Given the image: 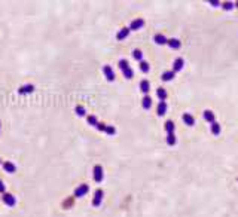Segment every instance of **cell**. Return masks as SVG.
<instances>
[{
    "label": "cell",
    "instance_id": "cell-1",
    "mask_svg": "<svg viewBox=\"0 0 238 217\" xmlns=\"http://www.w3.org/2000/svg\"><path fill=\"white\" fill-rule=\"evenodd\" d=\"M119 69L122 70V73H124V76L127 77V79H133L134 73H133V70H131L130 64L127 63L125 60H121V61H119Z\"/></svg>",
    "mask_w": 238,
    "mask_h": 217
},
{
    "label": "cell",
    "instance_id": "cell-2",
    "mask_svg": "<svg viewBox=\"0 0 238 217\" xmlns=\"http://www.w3.org/2000/svg\"><path fill=\"white\" fill-rule=\"evenodd\" d=\"M95 128L98 130V131H103V132H106V134H109V135H115V134H116V130H115V126L106 125V124H103V122H98Z\"/></svg>",
    "mask_w": 238,
    "mask_h": 217
},
{
    "label": "cell",
    "instance_id": "cell-3",
    "mask_svg": "<svg viewBox=\"0 0 238 217\" xmlns=\"http://www.w3.org/2000/svg\"><path fill=\"white\" fill-rule=\"evenodd\" d=\"M88 190H89V186H88V184H80V186H78L76 190H74V196H76V198L85 196V195L88 193Z\"/></svg>",
    "mask_w": 238,
    "mask_h": 217
},
{
    "label": "cell",
    "instance_id": "cell-4",
    "mask_svg": "<svg viewBox=\"0 0 238 217\" xmlns=\"http://www.w3.org/2000/svg\"><path fill=\"white\" fill-rule=\"evenodd\" d=\"M94 180H95V183L103 182V167L101 165L94 167Z\"/></svg>",
    "mask_w": 238,
    "mask_h": 217
},
{
    "label": "cell",
    "instance_id": "cell-5",
    "mask_svg": "<svg viewBox=\"0 0 238 217\" xmlns=\"http://www.w3.org/2000/svg\"><path fill=\"white\" fill-rule=\"evenodd\" d=\"M3 202H5L8 207H14L17 204V199L12 193H3Z\"/></svg>",
    "mask_w": 238,
    "mask_h": 217
},
{
    "label": "cell",
    "instance_id": "cell-6",
    "mask_svg": "<svg viewBox=\"0 0 238 217\" xmlns=\"http://www.w3.org/2000/svg\"><path fill=\"white\" fill-rule=\"evenodd\" d=\"M103 73H104V76H106V79H107L109 82H113L115 80V73L110 66H104V67H103Z\"/></svg>",
    "mask_w": 238,
    "mask_h": 217
},
{
    "label": "cell",
    "instance_id": "cell-7",
    "mask_svg": "<svg viewBox=\"0 0 238 217\" xmlns=\"http://www.w3.org/2000/svg\"><path fill=\"white\" fill-rule=\"evenodd\" d=\"M183 66H185L183 58H176V60H174V63H173V71H174V73L180 71V70L183 69Z\"/></svg>",
    "mask_w": 238,
    "mask_h": 217
},
{
    "label": "cell",
    "instance_id": "cell-8",
    "mask_svg": "<svg viewBox=\"0 0 238 217\" xmlns=\"http://www.w3.org/2000/svg\"><path fill=\"white\" fill-rule=\"evenodd\" d=\"M101 201H103V190H101V189H98V190L95 192L94 199H92V205H94V207H100Z\"/></svg>",
    "mask_w": 238,
    "mask_h": 217
},
{
    "label": "cell",
    "instance_id": "cell-9",
    "mask_svg": "<svg viewBox=\"0 0 238 217\" xmlns=\"http://www.w3.org/2000/svg\"><path fill=\"white\" fill-rule=\"evenodd\" d=\"M143 25H144V21H143L142 18H137V19H134V21L131 23L130 30H138V29H142Z\"/></svg>",
    "mask_w": 238,
    "mask_h": 217
},
{
    "label": "cell",
    "instance_id": "cell-10",
    "mask_svg": "<svg viewBox=\"0 0 238 217\" xmlns=\"http://www.w3.org/2000/svg\"><path fill=\"white\" fill-rule=\"evenodd\" d=\"M130 31H131L130 27H124V29H121V31L116 34V39H118V40H124L125 37H128Z\"/></svg>",
    "mask_w": 238,
    "mask_h": 217
},
{
    "label": "cell",
    "instance_id": "cell-11",
    "mask_svg": "<svg viewBox=\"0 0 238 217\" xmlns=\"http://www.w3.org/2000/svg\"><path fill=\"white\" fill-rule=\"evenodd\" d=\"M3 168H5V171H6V172H9V174H14V172L17 171V167L14 165L12 162H9V161L3 162Z\"/></svg>",
    "mask_w": 238,
    "mask_h": 217
},
{
    "label": "cell",
    "instance_id": "cell-12",
    "mask_svg": "<svg viewBox=\"0 0 238 217\" xmlns=\"http://www.w3.org/2000/svg\"><path fill=\"white\" fill-rule=\"evenodd\" d=\"M183 120H185V124H186L187 126H193V125H195V119H193V116L191 113H185V114H183Z\"/></svg>",
    "mask_w": 238,
    "mask_h": 217
},
{
    "label": "cell",
    "instance_id": "cell-13",
    "mask_svg": "<svg viewBox=\"0 0 238 217\" xmlns=\"http://www.w3.org/2000/svg\"><path fill=\"white\" fill-rule=\"evenodd\" d=\"M153 40L158 43V45H167L168 43V39L165 37V36H162V34H155V37H153Z\"/></svg>",
    "mask_w": 238,
    "mask_h": 217
},
{
    "label": "cell",
    "instance_id": "cell-14",
    "mask_svg": "<svg viewBox=\"0 0 238 217\" xmlns=\"http://www.w3.org/2000/svg\"><path fill=\"white\" fill-rule=\"evenodd\" d=\"M140 89H142V92H144V94H148V92L150 91V83H149L148 79H143L142 82H140Z\"/></svg>",
    "mask_w": 238,
    "mask_h": 217
},
{
    "label": "cell",
    "instance_id": "cell-15",
    "mask_svg": "<svg viewBox=\"0 0 238 217\" xmlns=\"http://www.w3.org/2000/svg\"><path fill=\"white\" fill-rule=\"evenodd\" d=\"M204 119L208 122V124H213V122H216L214 119V113L211 112V110H204Z\"/></svg>",
    "mask_w": 238,
    "mask_h": 217
},
{
    "label": "cell",
    "instance_id": "cell-16",
    "mask_svg": "<svg viewBox=\"0 0 238 217\" xmlns=\"http://www.w3.org/2000/svg\"><path fill=\"white\" fill-rule=\"evenodd\" d=\"M156 112H158V116H164V114L167 113V103H165V101H159Z\"/></svg>",
    "mask_w": 238,
    "mask_h": 217
},
{
    "label": "cell",
    "instance_id": "cell-17",
    "mask_svg": "<svg viewBox=\"0 0 238 217\" xmlns=\"http://www.w3.org/2000/svg\"><path fill=\"white\" fill-rule=\"evenodd\" d=\"M167 45L170 46L171 49H179L181 46V43L179 39H168V43H167Z\"/></svg>",
    "mask_w": 238,
    "mask_h": 217
},
{
    "label": "cell",
    "instance_id": "cell-18",
    "mask_svg": "<svg viewBox=\"0 0 238 217\" xmlns=\"http://www.w3.org/2000/svg\"><path fill=\"white\" fill-rule=\"evenodd\" d=\"M174 76H176V73L171 70V71H165V73H162L161 79L164 80V82H168V80H173V79H174Z\"/></svg>",
    "mask_w": 238,
    "mask_h": 217
},
{
    "label": "cell",
    "instance_id": "cell-19",
    "mask_svg": "<svg viewBox=\"0 0 238 217\" xmlns=\"http://www.w3.org/2000/svg\"><path fill=\"white\" fill-rule=\"evenodd\" d=\"M150 107H152V98L149 95H144V98H143V109L149 110Z\"/></svg>",
    "mask_w": 238,
    "mask_h": 217
},
{
    "label": "cell",
    "instance_id": "cell-20",
    "mask_svg": "<svg viewBox=\"0 0 238 217\" xmlns=\"http://www.w3.org/2000/svg\"><path fill=\"white\" fill-rule=\"evenodd\" d=\"M156 95H158V98L161 100V101H165V98H167V91H165L164 88H158V89H156Z\"/></svg>",
    "mask_w": 238,
    "mask_h": 217
},
{
    "label": "cell",
    "instance_id": "cell-21",
    "mask_svg": "<svg viewBox=\"0 0 238 217\" xmlns=\"http://www.w3.org/2000/svg\"><path fill=\"white\" fill-rule=\"evenodd\" d=\"M34 91L33 85H24L23 88H19V94H30V92Z\"/></svg>",
    "mask_w": 238,
    "mask_h": 217
},
{
    "label": "cell",
    "instance_id": "cell-22",
    "mask_svg": "<svg viewBox=\"0 0 238 217\" xmlns=\"http://www.w3.org/2000/svg\"><path fill=\"white\" fill-rule=\"evenodd\" d=\"M211 125V132H213V135H219L220 134V125L217 124V122H213V124H210Z\"/></svg>",
    "mask_w": 238,
    "mask_h": 217
},
{
    "label": "cell",
    "instance_id": "cell-23",
    "mask_svg": "<svg viewBox=\"0 0 238 217\" xmlns=\"http://www.w3.org/2000/svg\"><path fill=\"white\" fill-rule=\"evenodd\" d=\"M165 131H167V134L174 132V122H173V120H167V122H165Z\"/></svg>",
    "mask_w": 238,
    "mask_h": 217
},
{
    "label": "cell",
    "instance_id": "cell-24",
    "mask_svg": "<svg viewBox=\"0 0 238 217\" xmlns=\"http://www.w3.org/2000/svg\"><path fill=\"white\" fill-rule=\"evenodd\" d=\"M167 143H168V146H174V144H176V135H174V132L167 134Z\"/></svg>",
    "mask_w": 238,
    "mask_h": 217
},
{
    "label": "cell",
    "instance_id": "cell-25",
    "mask_svg": "<svg viewBox=\"0 0 238 217\" xmlns=\"http://www.w3.org/2000/svg\"><path fill=\"white\" fill-rule=\"evenodd\" d=\"M133 57L136 58L137 61H140V63H142L143 61V52L140 51V49H136V51L133 52Z\"/></svg>",
    "mask_w": 238,
    "mask_h": 217
},
{
    "label": "cell",
    "instance_id": "cell-26",
    "mask_svg": "<svg viewBox=\"0 0 238 217\" xmlns=\"http://www.w3.org/2000/svg\"><path fill=\"white\" fill-rule=\"evenodd\" d=\"M74 110H76V114H78V116H85V114H86L85 107H82V106H76V109H74Z\"/></svg>",
    "mask_w": 238,
    "mask_h": 217
},
{
    "label": "cell",
    "instance_id": "cell-27",
    "mask_svg": "<svg viewBox=\"0 0 238 217\" xmlns=\"http://www.w3.org/2000/svg\"><path fill=\"white\" fill-rule=\"evenodd\" d=\"M88 124H89L91 126H97L98 120H97V118L94 116V114H89V116H88Z\"/></svg>",
    "mask_w": 238,
    "mask_h": 217
},
{
    "label": "cell",
    "instance_id": "cell-28",
    "mask_svg": "<svg viewBox=\"0 0 238 217\" xmlns=\"http://www.w3.org/2000/svg\"><path fill=\"white\" fill-rule=\"evenodd\" d=\"M140 70H142L143 73H149L150 67H149V64L146 63V61H142V63H140Z\"/></svg>",
    "mask_w": 238,
    "mask_h": 217
},
{
    "label": "cell",
    "instance_id": "cell-29",
    "mask_svg": "<svg viewBox=\"0 0 238 217\" xmlns=\"http://www.w3.org/2000/svg\"><path fill=\"white\" fill-rule=\"evenodd\" d=\"M234 6H235V5H234V3H231V2H225V3H222V8H223L225 11H231Z\"/></svg>",
    "mask_w": 238,
    "mask_h": 217
},
{
    "label": "cell",
    "instance_id": "cell-30",
    "mask_svg": "<svg viewBox=\"0 0 238 217\" xmlns=\"http://www.w3.org/2000/svg\"><path fill=\"white\" fill-rule=\"evenodd\" d=\"M0 193H5V183L0 180Z\"/></svg>",
    "mask_w": 238,
    "mask_h": 217
},
{
    "label": "cell",
    "instance_id": "cell-31",
    "mask_svg": "<svg viewBox=\"0 0 238 217\" xmlns=\"http://www.w3.org/2000/svg\"><path fill=\"white\" fill-rule=\"evenodd\" d=\"M210 5L211 6H219L220 3H219V2H210Z\"/></svg>",
    "mask_w": 238,
    "mask_h": 217
},
{
    "label": "cell",
    "instance_id": "cell-32",
    "mask_svg": "<svg viewBox=\"0 0 238 217\" xmlns=\"http://www.w3.org/2000/svg\"><path fill=\"white\" fill-rule=\"evenodd\" d=\"M235 6H237V8H238V2H237V3H235Z\"/></svg>",
    "mask_w": 238,
    "mask_h": 217
},
{
    "label": "cell",
    "instance_id": "cell-33",
    "mask_svg": "<svg viewBox=\"0 0 238 217\" xmlns=\"http://www.w3.org/2000/svg\"><path fill=\"white\" fill-rule=\"evenodd\" d=\"M0 164H2V159H0Z\"/></svg>",
    "mask_w": 238,
    "mask_h": 217
}]
</instances>
